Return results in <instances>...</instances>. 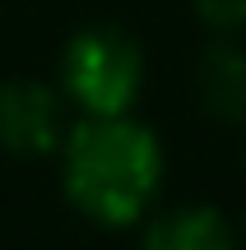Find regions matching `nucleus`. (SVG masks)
Masks as SVG:
<instances>
[{"mask_svg": "<svg viewBox=\"0 0 246 250\" xmlns=\"http://www.w3.org/2000/svg\"><path fill=\"white\" fill-rule=\"evenodd\" d=\"M61 195L79 218L93 227H121L144 223L163 190V144L144 121L126 116H79L65 125L61 148Z\"/></svg>", "mask_w": 246, "mask_h": 250, "instance_id": "obj_1", "label": "nucleus"}, {"mask_svg": "<svg viewBox=\"0 0 246 250\" xmlns=\"http://www.w3.org/2000/svg\"><path fill=\"white\" fill-rule=\"evenodd\" d=\"M65 134V98L61 88L14 74L0 79V153L9 158H51Z\"/></svg>", "mask_w": 246, "mask_h": 250, "instance_id": "obj_3", "label": "nucleus"}, {"mask_svg": "<svg viewBox=\"0 0 246 250\" xmlns=\"http://www.w3.org/2000/svg\"><path fill=\"white\" fill-rule=\"evenodd\" d=\"M195 19L214 33H242L246 28V0H191Z\"/></svg>", "mask_w": 246, "mask_h": 250, "instance_id": "obj_6", "label": "nucleus"}, {"mask_svg": "<svg viewBox=\"0 0 246 250\" xmlns=\"http://www.w3.org/2000/svg\"><path fill=\"white\" fill-rule=\"evenodd\" d=\"M135 250H232V223L214 204H181L149 218Z\"/></svg>", "mask_w": 246, "mask_h": 250, "instance_id": "obj_5", "label": "nucleus"}, {"mask_svg": "<svg viewBox=\"0 0 246 250\" xmlns=\"http://www.w3.org/2000/svg\"><path fill=\"white\" fill-rule=\"evenodd\" d=\"M195 98L219 125L246 121V51L232 42H209L195 61Z\"/></svg>", "mask_w": 246, "mask_h": 250, "instance_id": "obj_4", "label": "nucleus"}, {"mask_svg": "<svg viewBox=\"0 0 246 250\" xmlns=\"http://www.w3.org/2000/svg\"><path fill=\"white\" fill-rule=\"evenodd\" d=\"M56 83L79 116H126L144 88V46L116 23H84L61 46Z\"/></svg>", "mask_w": 246, "mask_h": 250, "instance_id": "obj_2", "label": "nucleus"}, {"mask_svg": "<svg viewBox=\"0 0 246 250\" xmlns=\"http://www.w3.org/2000/svg\"><path fill=\"white\" fill-rule=\"evenodd\" d=\"M242 232H246V218H242Z\"/></svg>", "mask_w": 246, "mask_h": 250, "instance_id": "obj_7", "label": "nucleus"}]
</instances>
